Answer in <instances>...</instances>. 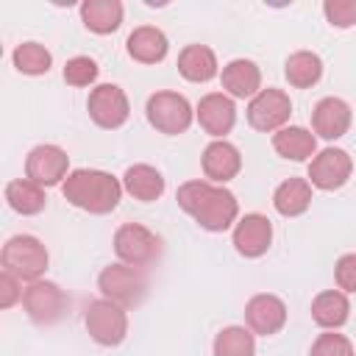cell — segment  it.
Returning <instances> with one entry per match:
<instances>
[{
    "mask_svg": "<svg viewBox=\"0 0 356 356\" xmlns=\"http://www.w3.org/2000/svg\"><path fill=\"white\" fill-rule=\"evenodd\" d=\"M178 206L206 231H228L236 217H239V203L234 197L231 189H225L222 184H211V181H186L178 186L175 192Z\"/></svg>",
    "mask_w": 356,
    "mask_h": 356,
    "instance_id": "cell-1",
    "label": "cell"
},
{
    "mask_svg": "<svg viewBox=\"0 0 356 356\" xmlns=\"http://www.w3.org/2000/svg\"><path fill=\"white\" fill-rule=\"evenodd\" d=\"M61 195L81 211L89 214H108L117 209L120 197H122V181L114 178L106 170H72L64 184H61Z\"/></svg>",
    "mask_w": 356,
    "mask_h": 356,
    "instance_id": "cell-2",
    "label": "cell"
},
{
    "mask_svg": "<svg viewBox=\"0 0 356 356\" xmlns=\"http://www.w3.org/2000/svg\"><path fill=\"white\" fill-rule=\"evenodd\" d=\"M0 261H3V270L17 275L19 281H39L42 273L47 270L50 256H47V248L36 236L17 234L3 245Z\"/></svg>",
    "mask_w": 356,
    "mask_h": 356,
    "instance_id": "cell-3",
    "label": "cell"
},
{
    "mask_svg": "<svg viewBox=\"0 0 356 356\" xmlns=\"http://www.w3.org/2000/svg\"><path fill=\"white\" fill-rule=\"evenodd\" d=\"M114 253L128 267H145L161 256V239L142 222H122L114 231Z\"/></svg>",
    "mask_w": 356,
    "mask_h": 356,
    "instance_id": "cell-4",
    "label": "cell"
},
{
    "mask_svg": "<svg viewBox=\"0 0 356 356\" xmlns=\"http://www.w3.org/2000/svg\"><path fill=\"white\" fill-rule=\"evenodd\" d=\"M145 114H147V122L159 134H167V136L184 134L195 120V111H192L189 100L184 95H178V92H156V95H150L147 106H145Z\"/></svg>",
    "mask_w": 356,
    "mask_h": 356,
    "instance_id": "cell-5",
    "label": "cell"
},
{
    "mask_svg": "<svg viewBox=\"0 0 356 356\" xmlns=\"http://www.w3.org/2000/svg\"><path fill=\"white\" fill-rule=\"evenodd\" d=\"M97 289L106 300H111L122 309H131V306L142 303L147 284H145V278L136 267H128V264L120 261V264H108V267L100 270Z\"/></svg>",
    "mask_w": 356,
    "mask_h": 356,
    "instance_id": "cell-6",
    "label": "cell"
},
{
    "mask_svg": "<svg viewBox=\"0 0 356 356\" xmlns=\"http://www.w3.org/2000/svg\"><path fill=\"white\" fill-rule=\"evenodd\" d=\"M83 325L89 331V337L97 342V345H106V348H114L125 339L128 334V314L122 306L100 298V300H92L86 306V314H83Z\"/></svg>",
    "mask_w": 356,
    "mask_h": 356,
    "instance_id": "cell-7",
    "label": "cell"
},
{
    "mask_svg": "<svg viewBox=\"0 0 356 356\" xmlns=\"http://www.w3.org/2000/svg\"><path fill=\"white\" fill-rule=\"evenodd\" d=\"M292 114V100L284 89H261L256 97H250L248 103V122L250 128L256 131H264V134H273V131H281L286 125Z\"/></svg>",
    "mask_w": 356,
    "mask_h": 356,
    "instance_id": "cell-8",
    "label": "cell"
},
{
    "mask_svg": "<svg viewBox=\"0 0 356 356\" xmlns=\"http://www.w3.org/2000/svg\"><path fill=\"white\" fill-rule=\"evenodd\" d=\"M22 309L25 314L39 323V325H53L56 320L64 317L67 312V295L58 284L53 281H31L25 295H22Z\"/></svg>",
    "mask_w": 356,
    "mask_h": 356,
    "instance_id": "cell-9",
    "label": "cell"
},
{
    "mask_svg": "<svg viewBox=\"0 0 356 356\" xmlns=\"http://www.w3.org/2000/svg\"><path fill=\"white\" fill-rule=\"evenodd\" d=\"M70 172V156L58 145H36L25 159V178H31L39 186L64 184Z\"/></svg>",
    "mask_w": 356,
    "mask_h": 356,
    "instance_id": "cell-10",
    "label": "cell"
},
{
    "mask_svg": "<svg viewBox=\"0 0 356 356\" xmlns=\"http://www.w3.org/2000/svg\"><path fill=\"white\" fill-rule=\"evenodd\" d=\"M353 172V159L342 147H325L309 161V184L323 192H334L348 184Z\"/></svg>",
    "mask_w": 356,
    "mask_h": 356,
    "instance_id": "cell-11",
    "label": "cell"
},
{
    "mask_svg": "<svg viewBox=\"0 0 356 356\" xmlns=\"http://www.w3.org/2000/svg\"><path fill=\"white\" fill-rule=\"evenodd\" d=\"M86 108H89V117L100 128H120V125H125V120L131 114L128 95L117 83H100V86H95L89 92Z\"/></svg>",
    "mask_w": 356,
    "mask_h": 356,
    "instance_id": "cell-12",
    "label": "cell"
},
{
    "mask_svg": "<svg viewBox=\"0 0 356 356\" xmlns=\"http://www.w3.org/2000/svg\"><path fill=\"white\" fill-rule=\"evenodd\" d=\"M195 117L200 122V128L214 136V139H222L225 134H231L234 122H236V106H234V97H228L225 92H209L200 97L197 108H195Z\"/></svg>",
    "mask_w": 356,
    "mask_h": 356,
    "instance_id": "cell-13",
    "label": "cell"
},
{
    "mask_svg": "<svg viewBox=\"0 0 356 356\" xmlns=\"http://www.w3.org/2000/svg\"><path fill=\"white\" fill-rule=\"evenodd\" d=\"M273 242V222L264 214H245L234 225V248L245 259H259L270 250Z\"/></svg>",
    "mask_w": 356,
    "mask_h": 356,
    "instance_id": "cell-14",
    "label": "cell"
},
{
    "mask_svg": "<svg viewBox=\"0 0 356 356\" xmlns=\"http://www.w3.org/2000/svg\"><path fill=\"white\" fill-rule=\"evenodd\" d=\"M245 320H248V328L253 334H261V337H273L284 328L286 323V303L278 298V295H270V292H259L248 300L245 306Z\"/></svg>",
    "mask_w": 356,
    "mask_h": 356,
    "instance_id": "cell-15",
    "label": "cell"
},
{
    "mask_svg": "<svg viewBox=\"0 0 356 356\" xmlns=\"http://www.w3.org/2000/svg\"><path fill=\"white\" fill-rule=\"evenodd\" d=\"M200 164H203V175L211 181V184H225L231 178L239 175L242 170V156H239V147L225 142V139H214L206 145L203 156H200Z\"/></svg>",
    "mask_w": 356,
    "mask_h": 356,
    "instance_id": "cell-16",
    "label": "cell"
},
{
    "mask_svg": "<svg viewBox=\"0 0 356 356\" xmlns=\"http://www.w3.org/2000/svg\"><path fill=\"white\" fill-rule=\"evenodd\" d=\"M350 120H353V111L342 97H323V100H317V106L312 111L314 134L328 139V142L345 136L350 128Z\"/></svg>",
    "mask_w": 356,
    "mask_h": 356,
    "instance_id": "cell-17",
    "label": "cell"
},
{
    "mask_svg": "<svg viewBox=\"0 0 356 356\" xmlns=\"http://www.w3.org/2000/svg\"><path fill=\"white\" fill-rule=\"evenodd\" d=\"M220 81H222V89L228 97H256L261 92V70L250 61V58H234L222 67L220 72Z\"/></svg>",
    "mask_w": 356,
    "mask_h": 356,
    "instance_id": "cell-18",
    "label": "cell"
},
{
    "mask_svg": "<svg viewBox=\"0 0 356 356\" xmlns=\"http://www.w3.org/2000/svg\"><path fill=\"white\" fill-rule=\"evenodd\" d=\"M125 47H128V56L134 61H139V64H159L167 56L170 42H167L164 31H159L156 25H139V28L131 31Z\"/></svg>",
    "mask_w": 356,
    "mask_h": 356,
    "instance_id": "cell-19",
    "label": "cell"
},
{
    "mask_svg": "<svg viewBox=\"0 0 356 356\" xmlns=\"http://www.w3.org/2000/svg\"><path fill=\"white\" fill-rule=\"evenodd\" d=\"M273 147L289 161H306L317 156V136L303 125H284L273 134Z\"/></svg>",
    "mask_w": 356,
    "mask_h": 356,
    "instance_id": "cell-20",
    "label": "cell"
},
{
    "mask_svg": "<svg viewBox=\"0 0 356 356\" xmlns=\"http://www.w3.org/2000/svg\"><path fill=\"white\" fill-rule=\"evenodd\" d=\"M348 317H350V300L342 289H325L312 300V320L325 331L342 328Z\"/></svg>",
    "mask_w": 356,
    "mask_h": 356,
    "instance_id": "cell-21",
    "label": "cell"
},
{
    "mask_svg": "<svg viewBox=\"0 0 356 356\" xmlns=\"http://www.w3.org/2000/svg\"><path fill=\"white\" fill-rule=\"evenodd\" d=\"M122 189L142 203H153L164 195V175L150 164H131L122 175Z\"/></svg>",
    "mask_w": 356,
    "mask_h": 356,
    "instance_id": "cell-22",
    "label": "cell"
},
{
    "mask_svg": "<svg viewBox=\"0 0 356 356\" xmlns=\"http://www.w3.org/2000/svg\"><path fill=\"white\" fill-rule=\"evenodd\" d=\"M178 72L192 81V83H206L211 81L220 70H217V56L211 47L206 44H186L178 53Z\"/></svg>",
    "mask_w": 356,
    "mask_h": 356,
    "instance_id": "cell-23",
    "label": "cell"
},
{
    "mask_svg": "<svg viewBox=\"0 0 356 356\" xmlns=\"http://www.w3.org/2000/svg\"><path fill=\"white\" fill-rule=\"evenodd\" d=\"M273 206L281 217H298L312 206V184L309 178H286L273 192Z\"/></svg>",
    "mask_w": 356,
    "mask_h": 356,
    "instance_id": "cell-24",
    "label": "cell"
},
{
    "mask_svg": "<svg viewBox=\"0 0 356 356\" xmlns=\"http://www.w3.org/2000/svg\"><path fill=\"white\" fill-rule=\"evenodd\" d=\"M81 19L92 33H114L122 25V3L120 0H86L81 3Z\"/></svg>",
    "mask_w": 356,
    "mask_h": 356,
    "instance_id": "cell-25",
    "label": "cell"
},
{
    "mask_svg": "<svg viewBox=\"0 0 356 356\" xmlns=\"http://www.w3.org/2000/svg\"><path fill=\"white\" fill-rule=\"evenodd\" d=\"M6 200H8V206H11L17 214H25V217L39 214V211H44V206H47L44 186L33 184L31 178H14V181H8V184H6Z\"/></svg>",
    "mask_w": 356,
    "mask_h": 356,
    "instance_id": "cell-26",
    "label": "cell"
},
{
    "mask_svg": "<svg viewBox=\"0 0 356 356\" xmlns=\"http://www.w3.org/2000/svg\"><path fill=\"white\" fill-rule=\"evenodd\" d=\"M284 75H286V81H289L295 89H309V86H314V83L320 81V75H323V61H320V56L312 53V50H298V53H292V56L286 58Z\"/></svg>",
    "mask_w": 356,
    "mask_h": 356,
    "instance_id": "cell-27",
    "label": "cell"
},
{
    "mask_svg": "<svg viewBox=\"0 0 356 356\" xmlns=\"http://www.w3.org/2000/svg\"><path fill=\"white\" fill-rule=\"evenodd\" d=\"M214 356H256V337L245 325H228L214 337Z\"/></svg>",
    "mask_w": 356,
    "mask_h": 356,
    "instance_id": "cell-28",
    "label": "cell"
},
{
    "mask_svg": "<svg viewBox=\"0 0 356 356\" xmlns=\"http://www.w3.org/2000/svg\"><path fill=\"white\" fill-rule=\"evenodd\" d=\"M11 58H14V67L22 75H44L53 67L50 50L44 44H39V42H22V44H17Z\"/></svg>",
    "mask_w": 356,
    "mask_h": 356,
    "instance_id": "cell-29",
    "label": "cell"
},
{
    "mask_svg": "<svg viewBox=\"0 0 356 356\" xmlns=\"http://www.w3.org/2000/svg\"><path fill=\"white\" fill-rule=\"evenodd\" d=\"M97 61L89 58V56H75L64 64V81L70 86H89L97 81Z\"/></svg>",
    "mask_w": 356,
    "mask_h": 356,
    "instance_id": "cell-30",
    "label": "cell"
},
{
    "mask_svg": "<svg viewBox=\"0 0 356 356\" xmlns=\"http://www.w3.org/2000/svg\"><path fill=\"white\" fill-rule=\"evenodd\" d=\"M309 356H353V342L345 334L325 331L312 342Z\"/></svg>",
    "mask_w": 356,
    "mask_h": 356,
    "instance_id": "cell-31",
    "label": "cell"
},
{
    "mask_svg": "<svg viewBox=\"0 0 356 356\" xmlns=\"http://www.w3.org/2000/svg\"><path fill=\"white\" fill-rule=\"evenodd\" d=\"M323 14L334 28H350L356 25V0H325Z\"/></svg>",
    "mask_w": 356,
    "mask_h": 356,
    "instance_id": "cell-32",
    "label": "cell"
},
{
    "mask_svg": "<svg viewBox=\"0 0 356 356\" xmlns=\"http://www.w3.org/2000/svg\"><path fill=\"white\" fill-rule=\"evenodd\" d=\"M334 278L342 292H356V253H345L337 259Z\"/></svg>",
    "mask_w": 356,
    "mask_h": 356,
    "instance_id": "cell-33",
    "label": "cell"
},
{
    "mask_svg": "<svg viewBox=\"0 0 356 356\" xmlns=\"http://www.w3.org/2000/svg\"><path fill=\"white\" fill-rule=\"evenodd\" d=\"M22 295H25V289H22V281L17 278V275H11V273H0V306L3 309H11L17 300H22Z\"/></svg>",
    "mask_w": 356,
    "mask_h": 356,
    "instance_id": "cell-34",
    "label": "cell"
}]
</instances>
